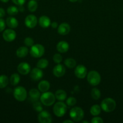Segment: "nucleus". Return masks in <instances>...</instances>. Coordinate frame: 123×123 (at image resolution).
<instances>
[{"instance_id": "37998d69", "label": "nucleus", "mask_w": 123, "mask_h": 123, "mask_svg": "<svg viewBox=\"0 0 123 123\" xmlns=\"http://www.w3.org/2000/svg\"><path fill=\"white\" fill-rule=\"evenodd\" d=\"M69 1L71 2H77L78 0H69Z\"/></svg>"}, {"instance_id": "ea45409f", "label": "nucleus", "mask_w": 123, "mask_h": 123, "mask_svg": "<svg viewBox=\"0 0 123 123\" xmlns=\"http://www.w3.org/2000/svg\"><path fill=\"white\" fill-rule=\"evenodd\" d=\"M74 123V121H71V120H65V121H63V123Z\"/></svg>"}, {"instance_id": "4be33fe9", "label": "nucleus", "mask_w": 123, "mask_h": 123, "mask_svg": "<svg viewBox=\"0 0 123 123\" xmlns=\"http://www.w3.org/2000/svg\"><path fill=\"white\" fill-rule=\"evenodd\" d=\"M54 95L57 100L59 101H62V102L65 100L67 97V93L63 90H58L57 91H55Z\"/></svg>"}, {"instance_id": "b1692460", "label": "nucleus", "mask_w": 123, "mask_h": 123, "mask_svg": "<svg viewBox=\"0 0 123 123\" xmlns=\"http://www.w3.org/2000/svg\"><path fill=\"white\" fill-rule=\"evenodd\" d=\"M101 111V108L100 106L98 105H94L90 108V114L93 116H98L100 115Z\"/></svg>"}, {"instance_id": "f704fd0d", "label": "nucleus", "mask_w": 123, "mask_h": 123, "mask_svg": "<svg viewBox=\"0 0 123 123\" xmlns=\"http://www.w3.org/2000/svg\"><path fill=\"white\" fill-rule=\"evenodd\" d=\"M6 23L5 20L2 18H0V32L3 31L6 28Z\"/></svg>"}, {"instance_id": "6ab92c4d", "label": "nucleus", "mask_w": 123, "mask_h": 123, "mask_svg": "<svg viewBox=\"0 0 123 123\" xmlns=\"http://www.w3.org/2000/svg\"><path fill=\"white\" fill-rule=\"evenodd\" d=\"M49 88H50V84L47 80H42L39 83L38 90L41 92H47L49 90Z\"/></svg>"}, {"instance_id": "2eb2a0df", "label": "nucleus", "mask_w": 123, "mask_h": 123, "mask_svg": "<svg viewBox=\"0 0 123 123\" xmlns=\"http://www.w3.org/2000/svg\"><path fill=\"white\" fill-rule=\"evenodd\" d=\"M71 31V26L67 23H62L57 28L58 33L62 36L67 35Z\"/></svg>"}, {"instance_id": "473e14b6", "label": "nucleus", "mask_w": 123, "mask_h": 123, "mask_svg": "<svg viewBox=\"0 0 123 123\" xmlns=\"http://www.w3.org/2000/svg\"><path fill=\"white\" fill-rule=\"evenodd\" d=\"M62 56L60 54H54L53 57V60L54 62L56 64H60L62 61Z\"/></svg>"}, {"instance_id": "f8f14e48", "label": "nucleus", "mask_w": 123, "mask_h": 123, "mask_svg": "<svg viewBox=\"0 0 123 123\" xmlns=\"http://www.w3.org/2000/svg\"><path fill=\"white\" fill-rule=\"evenodd\" d=\"M43 76V71L42 70V69L38 68V67L33 68L30 71V78H31L32 80H35V81L41 80Z\"/></svg>"}, {"instance_id": "9d476101", "label": "nucleus", "mask_w": 123, "mask_h": 123, "mask_svg": "<svg viewBox=\"0 0 123 123\" xmlns=\"http://www.w3.org/2000/svg\"><path fill=\"white\" fill-rule=\"evenodd\" d=\"M25 26L28 28H34L37 24V19L34 14H29L25 19Z\"/></svg>"}, {"instance_id": "bb28decb", "label": "nucleus", "mask_w": 123, "mask_h": 123, "mask_svg": "<svg viewBox=\"0 0 123 123\" xmlns=\"http://www.w3.org/2000/svg\"><path fill=\"white\" fill-rule=\"evenodd\" d=\"M8 84V78L4 74L0 75V88H4Z\"/></svg>"}, {"instance_id": "e433bc0d", "label": "nucleus", "mask_w": 123, "mask_h": 123, "mask_svg": "<svg viewBox=\"0 0 123 123\" xmlns=\"http://www.w3.org/2000/svg\"><path fill=\"white\" fill-rule=\"evenodd\" d=\"M12 2L17 6H23L26 2V0H12Z\"/></svg>"}, {"instance_id": "ddd939ff", "label": "nucleus", "mask_w": 123, "mask_h": 123, "mask_svg": "<svg viewBox=\"0 0 123 123\" xmlns=\"http://www.w3.org/2000/svg\"><path fill=\"white\" fill-rule=\"evenodd\" d=\"M17 70L22 75H27L31 71V66L27 62H20L17 67Z\"/></svg>"}, {"instance_id": "20e7f679", "label": "nucleus", "mask_w": 123, "mask_h": 123, "mask_svg": "<svg viewBox=\"0 0 123 123\" xmlns=\"http://www.w3.org/2000/svg\"><path fill=\"white\" fill-rule=\"evenodd\" d=\"M101 76L95 70H92L87 74V80L89 84L92 86H96L101 82Z\"/></svg>"}, {"instance_id": "f03ea898", "label": "nucleus", "mask_w": 123, "mask_h": 123, "mask_svg": "<svg viewBox=\"0 0 123 123\" xmlns=\"http://www.w3.org/2000/svg\"><path fill=\"white\" fill-rule=\"evenodd\" d=\"M55 95L51 92H43L40 97V100L42 105L47 106H50L53 105L55 101Z\"/></svg>"}, {"instance_id": "9b49d317", "label": "nucleus", "mask_w": 123, "mask_h": 123, "mask_svg": "<svg viewBox=\"0 0 123 123\" xmlns=\"http://www.w3.org/2000/svg\"><path fill=\"white\" fill-rule=\"evenodd\" d=\"M74 74L79 79H84L87 76V68L83 65H78L75 67Z\"/></svg>"}, {"instance_id": "2f4dec72", "label": "nucleus", "mask_w": 123, "mask_h": 123, "mask_svg": "<svg viewBox=\"0 0 123 123\" xmlns=\"http://www.w3.org/2000/svg\"><path fill=\"white\" fill-rule=\"evenodd\" d=\"M77 103V100L75 97H70L66 100V105L69 106H73Z\"/></svg>"}, {"instance_id": "c756f323", "label": "nucleus", "mask_w": 123, "mask_h": 123, "mask_svg": "<svg viewBox=\"0 0 123 123\" xmlns=\"http://www.w3.org/2000/svg\"><path fill=\"white\" fill-rule=\"evenodd\" d=\"M18 12H19V9L16 6H10L9 7H8L7 10V13H8V14L10 16L16 15L18 13Z\"/></svg>"}, {"instance_id": "393cba45", "label": "nucleus", "mask_w": 123, "mask_h": 123, "mask_svg": "<svg viewBox=\"0 0 123 123\" xmlns=\"http://www.w3.org/2000/svg\"><path fill=\"white\" fill-rule=\"evenodd\" d=\"M28 9L30 12H34L37 10L38 4L36 0H30L28 3Z\"/></svg>"}, {"instance_id": "cd10ccee", "label": "nucleus", "mask_w": 123, "mask_h": 123, "mask_svg": "<svg viewBox=\"0 0 123 123\" xmlns=\"http://www.w3.org/2000/svg\"><path fill=\"white\" fill-rule=\"evenodd\" d=\"M48 64H49V62L47 59H41L37 62V67L41 68V69H43V68H45L48 67Z\"/></svg>"}, {"instance_id": "a211bd4d", "label": "nucleus", "mask_w": 123, "mask_h": 123, "mask_svg": "<svg viewBox=\"0 0 123 123\" xmlns=\"http://www.w3.org/2000/svg\"><path fill=\"white\" fill-rule=\"evenodd\" d=\"M29 96H30V98L33 101V102H36L39 99H40L41 97V93H40L39 90H37L36 88L31 89L29 91Z\"/></svg>"}, {"instance_id": "aec40b11", "label": "nucleus", "mask_w": 123, "mask_h": 123, "mask_svg": "<svg viewBox=\"0 0 123 123\" xmlns=\"http://www.w3.org/2000/svg\"><path fill=\"white\" fill-rule=\"evenodd\" d=\"M6 25L8 26L9 28L12 29L16 28L18 27V21L15 18H13V17H8L6 19Z\"/></svg>"}, {"instance_id": "39448f33", "label": "nucleus", "mask_w": 123, "mask_h": 123, "mask_svg": "<svg viewBox=\"0 0 123 123\" xmlns=\"http://www.w3.org/2000/svg\"><path fill=\"white\" fill-rule=\"evenodd\" d=\"M67 111L66 104L62 101L57 102L53 107V112L55 116L58 117H62L65 115Z\"/></svg>"}, {"instance_id": "412c9836", "label": "nucleus", "mask_w": 123, "mask_h": 123, "mask_svg": "<svg viewBox=\"0 0 123 123\" xmlns=\"http://www.w3.org/2000/svg\"><path fill=\"white\" fill-rule=\"evenodd\" d=\"M28 49L26 46L19 47L16 50V56L19 58H24L28 54Z\"/></svg>"}, {"instance_id": "7ed1b4c3", "label": "nucleus", "mask_w": 123, "mask_h": 123, "mask_svg": "<svg viewBox=\"0 0 123 123\" xmlns=\"http://www.w3.org/2000/svg\"><path fill=\"white\" fill-rule=\"evenodd\" d=\"M69 116L74 122H79L83 119L84 113L83 109L78 106L74 107L70 110Z\"/></svg>"}, {"instance_id": "5701e85b", "label": "nucleus", "mask_w": 123, "mask_h": 123, "mask_svg": "<svg viewBox=\"0 0 123 123\" xmlns=\"http://www.w3.org/2000/svg\"><path fill=\"white\" fill-rule=\"evenodd\" d=\"M20 80V76L18 73H13L11 75L10 78V82L11 85L13 86H16L19 83Z\"/></svg>"}, {"instance_id": "1a4fd4ad", "label": "nucleus", "mask_w": 123, "mask_h": 123, "mask_svg": "<svg viewBox=\"0 0 123 123\" xmlns=\"http://www.w3.org/2000/svg\"><path fill=\"white\" fill-rule=\"evenodd\" d=\"M4 40L7 42H12L14 40L16 37V33L12 28L7 29L5 30L2 34Z\"/></svg>"}, {"instance_id": "a878e982", "label": "nucleus", "mask_w": 123, "mask_h": 123, "mask_svg": "<svg viewBox=\"0 0 123 123\" xmlns=\"http://www.w3.org/2000/svg\"><path fill=\"white\" fill-rule=\"evenodd\" d=\"M64 64L65 66L69 68H72L76 66V61L74 58H68L66 59L64 61Z\"/></svg>"}, {"instance_id": "0eeeda50", "label": "nucleus", "mask_w": 123, "mask_h": 123, "mask_svg": "<svg viewBox=\"0 0 123 123\" xmlns=\"http://www.w3.org/2000/svg\"><path fill=\"white\" fill-rule=\"evenodd\" d=\"M30 55L34 58H41L42 55H43L45 53V48L41 44H33L31 46L30 49Z\"/></svg>"}, {"instance_id": "f3484780", "label": "nucleus", "mask_w": 123, "mask_h": 123, "mask_svg": "<svg viewBox=\"0 0 123 123\" xmlns=\"http://www.w3.org/2000/svg\"><path fill=\"white\" fill-rule=\"evenodd\" d=\"M39 25L43 28H47L51 26V22L50 19L47 16H42L40 17L39 19Z\"/></svg>"}, {"instance_id": "c9c22d12", "label": "nucleus", "mask_w": 123, "mask_h": 123, "mask_svg": "<svg viewBox=\"0 0 123 123\" xmlns=\"http://www.w3.org/2000/svg\"><path fill=\"white\" fill-rule=\"evenodd\" d=\"M104 121L101 117H98L95 116V117H94L91 120L92 123H102Z\"/></svg>"}, {"instance_id": "c03bdc74", "label": "nucleus", "mask_w": 123, "mask_h": 123, "mask_svg": "<svg viewBox=\"0 0 123 123\" xmlns=\"http://www.w3.org/2000/svg\"><path fill=\"white\" fill-rule=\"evenodd\" d=\"M82 123H89V122H88V121H82Z\"/></svg>"}, {"instance_id": "7c9ffc66", "label": "nucleus", "mask_w": 123, "mask_h": 123, "mask_svg": "<svg viewBox=\"0 0 123 123\" xmlns=\"http://www.w3.org/2000/svg\"><path fill=\"white\" fill-rule=\"evenodd\" d=\"M33 108L36 112H38L43 111L42 103H41V102H38V100L34 102V103L33 105Z\"/></svg>"}, {"instance_id": "4c0bfd02", "label": "nucleus", "mask_w": 123, "mask_h": 123, "mask_svg": "<svg viewBox=\"0 0 123 123\" xmlns=\"http://www.w3.org/2000/svg\"><path fill=\"white\" fill-rule=\"evenodd\" d=\"M6 15V12L4 9L2 8H0V18H2Z\"/></svg>"}, {"instance_id": "423d86ee", "label": "nucleus", "mask_w": 123, "mask_h": 123, "mask_svg": "<svg viewBox=\"0 0 123 123\" xmlns=\"http://www.w3.org/2000/svg\"><path fill=\"white\" fill-rule=\"evenodd\" d=\"M13 96L16 100L23 102L27 97V92L24 87L22 86H17L13 91Z\"/></svg>"}, {"instance_id": "58836bf2", "label": "nucleus", "mask_w": 123, "mask_h": 123, "mask_svg": "<svg viewBox=\"0 0 123 123\" xmlns=\"http://www.w3.org/2000/svg\"><path fill=\"white\" fill-rule=\"evenodd\" d=\"M51 27L53 28H58V24L56 22H53L51 23Z\"/></svg>"}, {"instance_id": "79ce46f5", "label": "nucleus", "mask_w": 123, "mask_h": 123, "mask_svg": "<svg viewBox=\"0 0 123 123\" xmlns=\"http://www.w3.org/2000/svg\"><path fill=\"white\" fill-rule=\"evenodd\" d=\"M0 1H1V2H4V3H6V2H8V1H9V0H0Z\"/></svg>"}, {"instance_id": "a19ab883", "label": "nucleus", "mask_w": 123, "mask_h": 123, "mask_svg": "<svg viewBox=\"0 0 123 123\" xmlns=\"http://www.w3.org/2000/svg\"><path fill=\"white\" fill-rule=\"evenodd\" d=\"M19 8H18L19 9V10H20V12H22V11H24V7H22V6H19Z\"/></svg>"}, {"instance_id": "c85d7f7f", "label": "nucleus", "mask_w": 123, "mask_h": 123, "mask_svg": "<svg viewBox=\"0 0 123 123\" xmlns=\"http://www.w3.org/2000/svg\"><path fill=\"white\" fill-rule=\"evenodd\" d=\"M90 94H91L92 97L94 100H98L101 97V91L96 88H93Z\"/></svg>"}, {"instance_id": "dca6fc26", "label": "nucleus", "mask_w": 123, "mask_h": 123, "mask_svg": "<svg viewBox=\"0 0 123 123\" xmlns=\"http://www.w3.org/2000/svg\"><path fill=\"white\" fill-rule=\"evenodd\" d=\"M56 49L59 52L65 53L68 51L69 49V45L68 43L65 41H60L57 44Z\"/></svg>"}, {"instance_id": "4468645a", "label": "nucleus", "mask_w": 123, "mask_h": 123, "mask_svg": "<svg viewBox=\"0 0 123 123\" xmlns=\"http://www.w3.org/2000/svg\"><path fill=\"white\" fill-rule=\"evenodd\" d=\"M53 73L55 77L60 78V77H62L63 76L65 75V73H66V69L63 65L58 64L53 68Z\"/></svg>"}, {"instance_id": "6e6552de", "label": "nucleus", "mask_w": 123, "mask_h": 123, "mask_svg": "<svg viewBox=\"0 0 123 123\" xmlns=\"http://www.w3.org/2000/svg\"><path fill=\"white\" fill-rule=\"evenodd\" d=\"M37 120L41 123H50L52 122V117L47 111H42L37 115Z\"/></svg>"}, {"instance_id": "f257e3e1", "label": "nucleus", "mask_w": 123, "mask_h": 123, "mask_svg": "<svg viewBox=\"0 0 123 123\" xmlns=\"http://www.w3.org/2000/svg\"><path fill=\"white\" fill-rule=\"evenodd\" d=\"M116 103L113 98H106L101 102V108L103 111L106 112H111L115 109Z\"/></svg>"}, {"instance_id": "72a5a7b5", "label": "nucleus", "mask_w": 123, "mask_h": 123, "mask_svg": "<svg viewBox=\"0 0 123 123\" xmlns=\"http://www.w3.org/2000/svg\"><path fill=\"white\" fill-rule=\"evenodd\" d=\"M24 44L26 46L31 47L34 44V40L31 37H26L24 40Z\"/></svg>"}]
</instances>
